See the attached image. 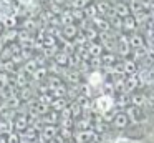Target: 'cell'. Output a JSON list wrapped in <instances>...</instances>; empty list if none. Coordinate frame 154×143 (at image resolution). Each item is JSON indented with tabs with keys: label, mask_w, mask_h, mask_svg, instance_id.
I'll return each mask as SVG.
<instances>
[{
	"label": "cell",
	"mask_w": 154,
	"mask_h": 143,
	"mask_svg": "<svg viewBox=\"0 0 154 143\" xmlns=\"http://www.w3.org/2000/svg\"><path fill=\"white\" fill-rule=\"evenodd\" d=\"M61 22H63V25H71V23H73V13L63 12L61 13Z\"/></svg>",
	"instance_id": "cell-20"
},
{
	"label": "cell",
	"mask_w": 154,
	"mask_h": 143,
	"mask_svg": "<svg viewBox=\"0 0 154 143\" xmlns=\"http://www.w3.org/2000/svg\"><path fill=\"white\" fill-rule=\"evenodd\" d=\"M144 102H146V96H144V95H139V93H134V95H133V98H131V103H133L134 106L143 105Z\"/></svg>",
	"instance_id": "cell-16"
},
{
	"label": "cell",
	"mask_w": 154,
	"mask_h": 143,
	"mask_svg": "<svg viewBox=\"0 0 154 143\" xmlns=\"http://www.w3.org/2000/svg\"><path fill=\"white\" fill-rule=\"evenodd\" d=\"M85 13L88 15V18H96V13H98V8H96V5H88L86 8H85Z\"/></svg>",
	"instance_id": "cell-18"
},
{
	"label": "cell",
	"mask_w": 154,
	"mask_h": 143,
	"mask_svg": "<svg viewBox=\"0 0 154 143\" xmlns=\"http://www.w3.org/2000/svg\"><path fill=\"white\" fill-rule=\"evenodd\" d=\"M118 52L123 57H126L128 53H129V43H119V45H118Z\"/></svg>",
	"instance_id": "cell-23"
},
{
	"label": "cell",
	"mask_w": 154,
	"mask_h": 143,
	"mask_svg": "<svg viewBox=\"0 0 154 143\" xmlns=\"http://www.w3.org/2000/svg\"><path fill=\"white\" fill-rule=\"evenodd\" d=\"M114 106V100L111 95H108V93H103V95H100L96 100H94V108H96L98 113H106L109 112V110H113Z\"/></svg>",
	"instance_id": "cell-1"
},
{
	"label": "cell",
	"mask_w": 154,
	"mask_h": 143,
	"mask_svg": "<svg viewBox=\"0 0 154 143\" xmlns=\"http://www.w3.org/2000/svg\"><path fill=\"white\" fill-rule=\"evenodd\" d=\"M103 62L106 63V67H111L116 62V57H114L113 53H106V55H103Z\"/></svg>",
	"instance_id": "cell-22"
},
{
	"label": "cell",
	"mask_w": 154,
	"mask_h": 143,
	"mask_svg": "<svg viewBox=\"0 0 154 143\" xmlns=\"http://www.w3.org/2000/svg\"><path fill=\"white\" fill-rule=\"evenodd\" d=\"M88 78H90V85H91V86H100V85H103V76H101V72H98V70L91 73Z\"/></svg>",
	"instance_id": "cell-11"
},
{
	"label": "cell",
	"mask_w": 154,
	"mask_h": 143,
	"mask_svg": "<svg viewBox=\"0 0 154 143\" xmlns=\"http://www.w3.org/2000/svg\"><path fill=\"white\" fill-rule=\"evenodd\" d=\"M113 12L116 17H123V18H126V17H129V7H128L126 2H116L113 5Z\"/></svg>",
	"instance_id": "cell-5"
},
{
	"label": "cell",
	"mask_w": 154,
	"mask_h": 143,
	"mask_svg": "<svg viewBox=\"0 0 154 143\" xmlns=\"http://www.w3.org/2000/svg\"><path fill=\"white\" fill-rule=\"evenodd\" d=\"M123 72H126L128 75H136V63L134 60H124L123 62Z\"/></svg>",
	"instance_id": "cell-10"
},
{
	"label": "cell",
	"mask_w": 154,
	"mask_h": 143,
	"mask_svg": "<svg viewBox=\"0 0 154 143\" xmlns=\"http://www.w3.org/2000/svg\"><path fill=\"white\" fill-rule=\"evenodd\" d=\"M51 108H55V112L65 110V98H55L53 102H51Z\"/></svg>",
	"instance_id": "cell-17"
},
{
	"label": "cell",
	"mask_w": 154,
	"mask_h": 143,
	"mask_svg": "<svg viewBox=\"0 0 154 143\" xmlns=\"http://www.w3.org/2000/svg\"><path fill=\"white\" fill-rule=\"evenodd\" d=\"M68 60H70V55H68L66 52L55 53V63H57V65H68Z\"/></svg>",
	"instance_id": "cell-12"
},
{
	"label": "cell",
	"mask_w": 154,
	"mask_h": 143,
	"mask_svg": "<svg viewBox=\"0 0 154 143\" xmlns=\"http://www.w3.org/2000/svg\"><path fill=\"white\" fill-rule=\"evenodd\" d=\"M48 143H65V140L61 138L60 135H57V136H55L53 140H50V141H48Z\"/></svg>",
	"instance_id": "cell-28"
},
{
	"label": "cell",
	"mask_w": 154,
	"mask_h": 143,
	"mask_svg": "<svg viewBox=\"0 0 154 143\" xmlns=\"http://www.w3.org/2000/svg\"><path fill=\"white\" fill-rule=\"evenodd\" d=\"M126 112H128L126 115H128V118H129V123H139L141 120H143V122H146V120H144V113H143V110H141L139 106L131 105Z\"/></svg>",
	"instance_id": "cell-2"
},
{
	"label": "cell",
	"mask_w": 154,
	"mask_h": 143,
	"mask_svg": "<svg viewBox=\"0 0 154 143\" xmlns=\"http://www.w3.org/2000/svg\"><path fill=\"white\" fill-rule=\"evenodd\" d=\"M123 28L133 32V30L136 28V18H133V17H126V18H123Z\"/></svg>",
	"instance_id": "cell-14"
},
{
	"label": "cell",
	"mask_w": 154,
	"mask_h": 143,
	"mask_svg": "<svg viewBox=\"0 0 154 143\" xmlns=\"http://www.w3.org/2000/svg\"><path fill=\"white\" fill-rule=\"evenodd\" d=\"M45 72H47L45 68H37V72L33 73V75H35V78H37V80H40V76L43 78V76H45Z\"/></svg>",
	"instance_id": "cell-27"
},
{
	"label": "cell",
	"mask_w": 154,
	"mask_h": 143,
	"mask_svg": "<svg viewBox=\"0 0 154 143\" xmlns=\"http://www.w3.org/2000/svg\"><path fill=\"white\" fill-rule=\"evenodd\" d=\"M57 135H58V128L55 125H47V126H43V130H42V138L47 140V141L53 140Z\"/></svg>",
	"instance_id": "cell-7"
},
{
	"label": "cell",
	"mask_w": 154,
	"mask_h": 143,
	"mask_svg": "<svg viewBox=\"0 0 154 143\" xmlns=\"http://www.w3.org/2000/svg\"><path fill=\"white\" fill-rule=\"evenodd\" d=\"M12 123H14V130H15V132H18V133H23L25 130L30 126L27 115H15V118L12 120Z\"/></svg>",
	"instance_id": "cell-3"
},
{
	"label": "cell",
	"mask_w": 154,
	"mask_h": 143,
	"mask_svg": "<svg viewBox=\"0 0 154 143\" xmlns=\"http://www.w3.org/2000/svg\"><path fill=\"white\" fill-rule=\"evenodd\" d=\"M2 23H4L5 27H14L15 23H17V18H14V17H5V18L2 20Z\"/></svg>",
	"instance_id": "cell-24"
},
{
	"label": "cell",
	"mask_w": 154,
	"mask_h": 143,
	"mask_svg": "<svg viewBox=\"0 0 154 143\" xmlns=\"http://www.w3.org/2000/svg\"><path fill=\"white\" fill-rule=\"evenodd\" d=\"M73 18H76V20H83V17H85V12L83 10H73Z\"/></svg>",
	"instance_id": "cell-26"
},
{
	"label": "cell",
	"mask_w": 154,
	"mask_h": 143,
	"mask_svg": "<svg viewBox=\"0 0 154 143\" xmlns=\"http://www.w3.org/2000/svg\"><path fill=\"white\" fill-rule=\"evenodd\" d=\"M98 135L93 132V130H85V132H76L75 133V140L76 143H88L91 140H96Z\"/></svg>",
	"instance_id": "cell-4"
},
{
	"label": "cell",
	"mask_w": 154,
	"mask_h": 143,
	"mask_svg": "<svg viewBox=\"0 0 154 143\" xmlns=\"http://www.w3.org/2000/svg\"><path fill=\"white\" fill-rule=\"evenodd\" d=\"M25 68L28 70L27 73H32V75H33V73L37 72V62H35V60H28V62L25 63Z\"/></svg>",
	"instance_id": "cell-21"
},
{
	"label": "cell",
	"mask_w": 154,
	"mask_h": 143,
	"mask_svg": "<svg viewBox=\"0 0 154 143\" xmlns=\"http://www.w3.org/2000/svg\"><path fill=\"white\" fill-rule=\"evenodd\" d=\"M129 45H133L134 48H144V37L139 35V33H133L129 37Z\"/></svg>",
	"instance_id": "cell-9"
},
{
	"label": "cell",
	"mask_w": 154,
	"mask_h": 143,
	"mask_svg": "<svg viewBox=\"0 0 154 143\" xmlns=\"http://www.w3.org/2000/svg\"><path fill=\"white\" fill-rule=\"evenodd\" d=\"M86 50H88V55H90L91 58H100L101 52H103V45L94 43V42H90V45H88Z\"/></svg>",
	"instance_id": "cell-8"
},
{
	"label": "cell",
	"mask_w": 154,
	"mask_h": 143,
	"mask_svg": "<svg viewBox=\"0 0 154 143\" xmlns=\"http://www.w3.org/2000/svg\"><path fill=\"white\" fill-rule=\"evenodd\" d=\"M114 115L116 113L113 112V110H109V112H106V113H103V120L104 122H113V118H114Z\"/></svg>",
	"instance_id": "cell-25"
},
{
	"label": "cell",
	"mask_w": 154,
	"mask_h": 143,
	"mask_svg": "<svg viewBox=\"0 0 154 143\" xmlns=\"http://www.w3.org/2000/svg\"><path fill=\"white\" fill-rule=\"evenodd\" d=\"M63 35L66 37V38H76V35H78V28L71 23V25H65V28H63Z\"/></svg>",
	"instance_id": "cell-13"
},
{
	"label": "cell",
	"mask_w": 154,
	"mask_h": 143,
	"mask_svg": "<svg viewBox=\"0 0 154 143\" xmlns=\"http://www.w3.org/2000/svg\"><path fill=\"white\" fill-rule=\"evenodd\" d=\"M113 125L116 126V128H126V126L129 125V118H128V115L124 112H119V113H116V115H114Z\"/></svg>",
	"instance_id": "cell-6"
},
{
	"label": "cell",
	"mask_w": 154,
	"mask_h": 143,
	"mask_svg": "<svg viewBox=\"0 0 154 143\" xmlns=\"http://www.w3.org/2000/svg\"><path fill=\"white\" fill-rule=\"evenodd\" d=\"M7 143H20V133L18 132H12L7 135Z\"/></svg>",
	"instance_id": "cell-19"
},
{
	"label": "cell",
	"mask_w": 154,
	"mask_h": 143,
	"mask_svg": "<svg viewBox=\"0 0 154 143\" xmlns=\"http://www.w3.org/2000/svg\"><path fill=\"white\" fill-rule=\"evenodd\" d=\"M88 5H90V0H73V2H71V7H73L75 10L86 8Z\"/></svg>",
	"instance_id": "cell-15"
}]
</instances>
